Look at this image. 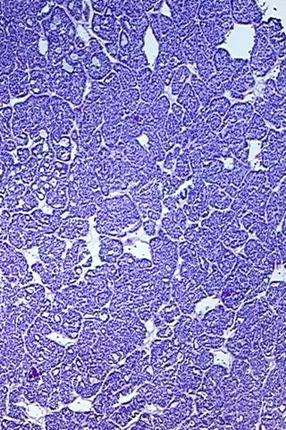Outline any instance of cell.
<instances>
[{
	"label": "cell",
	"mask_w": 286,
	"mask_h": 430,
	"mask_svg": "<svg viewBox=\"0 0 286 430\" xmlns=\"http://www.w3.org/2000/svg\"><path fill=\"white\" fill-rule=\"evenodd\" d=\"M266 10L253 0H232L231 1V17L238 24H252L257 27L262 22Z\"/></svg>",
	"instance_id": "cell-1"
},
{
	"label": "cell",
	"mask_w": 286,
	"mask_h": 430,
	"mask_svg": "<svg viewBox=\"0 0 286 430\" xmlns=\"http://www.w3.org/2000/svg\"><path fill=\"white\" fill-rule=\"evenodd\" d=\"M278 60L275 50H273L271 45L268 44L264 50L250 51L249 66L253 77L262 78L273 69Z\"/></svg>",
	"instance_id": "cell-2"
},
{
	"label": "cell",
	"mask_w": 286,
	"mask_h": 430,
	"mask_svg": "<svg viewBox=\"0 0 286 430\" xmlns=\"http://www.w3.org/2000/svg\"><path fill=\"white\" fill-rule=\"evenodd\" d=\"M232 89L230 92L246 94L256 86V81L250 72L249 64L239 68L231 78Z\"/></svg>",
	"instance_id": "cell-3"
},
{
	"label": "cell",
	"mask_w": 286,
	"mask_h": 430,
	"mask_svg": "<svg viewBox=\"0 0 286 430\" xmlns=\"http://www.w3.org/2000/svg\"><path fill=\"white\" fill-rule=\"evenodd\" d=\"M253 114V105L250 103V101H239L231 106V108L226 113L222 125L233 126L240 122H248L251 118Z\"/></svg>",
	"instance_id": "cell-4"
},
{
	"label": "cell",
	"mask_w": 286,
	"mask_h": 430,
	"mask_svg": "<svg viewBox=\"0 0 286 430\" xmlns=\"http://www.w3.org/2000/svg\"><path fill=\"white\" fill-rule=\"evenodd\" d=\"M176 100L177 104L182 106V109H184V111L191 117L193 120L199 115L200 103L190 83H186L184 84L182 91L178 94Z\"/></svg>",
	"instance_id": "cell-5"
},
{
	"label": "cell",
	"mask_w": 286,
	"mask_h": 430,
	"mask_svg": "<svg viewBox=\"0 0 286 430\" xmlns=\"http://www.w3.org/2000/svg\"><path fill=\"white\" fill-rule=\"evenodd\" d=\"M149 20L152 33L159 43L176 28L170 17L160 13L151 14L149 17Z\"/></svg>",
	"instance_id": "cell-6"
},
{
	"label": "cell",
	"mask_w": 286,
	"mask_h": 430,
	"mask_svg": "<svg viewBox=\"0 0 286 430\" xmlns=\"http://www.w3.org/2000/svg\"><path fill=\"white\" fill-rule=\"evenodd\" d=\"M140 91L141 99L143 102L152 104L165 92V85L161 82L156 73H153L149 83L144 85Z\"/></svg>",
	"instance_id": "cell-7"
},
{
	"label": "cell",
	"mask_w": 286,
	"mask_h": 430,
	"mask_svg": "<svg viewBox=\"0 0 286 430\" xmlns=\"http://www.w3.org/2000/svg\"><path fill=\"white\" fill-rule=\"evenodd\" d=\"M198 26H199V29L203 34L205 39H207L212 46L216 48L219 45L226 43V34L221 30L220 28L217 27L214 24L213 20L199 22Z\"/></svg>",
	"instance_id": "cell-8"
},
{
	"label": "cell",
	"mask_w": 286,
	"mask_h": 430,
	"mask_svg": "<svg viewBox=\"0 0 286 430\" xmlns=\"http://www.w3.org/2000/svg\"><path fill=\"white\" fill-rule=\"evenodd\" d=\"M230 108L231 101L225 96H222L212 99L207 108L200 109L199 114L203 117L204 119H206L210 114L213 113L219 115L221 117H225Z\"/></svg>",
	"instance_id": "cell-9"
},
{
	"label": "cell",
	"mask_w": 286,
	"mask_h": 430,
	"mask_svg": "<svg viewBox=\"0 0 286 430\" xmlns=\"http://www.w3.org/2000/svg\"><path fill=\"white\" fill-rule=\"evenodd\" d=\"M190 78H191L190 84L192 85L194 94L197 96L199 103L201 104L202 107L201 109L207 108L210 101L214 99L213 94H211L209 89L207 88L206 83H204L203 81H201L196 74H192Z\"/></svg>",
	"instance_id": "cell-10"
},
{
	"label": "cell",
	"mask_w": 286,
	"mask_h": 430,
	"mask_svg": "<svg viewBox=\"0 0 286 430\" xmlns=\"http://www.w3.org/2000/svg\"><path fill=\"white\" fill-rule=\"evenodd\" d=\"M119 99L121 100L125 115H130L137 109L139 100L141 99L140 91L136 88L122 91L121 94L119 95Z\"/></svg>",
	"instance_id": "cell-11"
},
{
	"label": "cell",
	"mask_w": 286,
	"mask_h": 430,
	"mask_svg": "<svg viewBox=\"0 0 286 430\" xmlns=\"http://www.w3.org/2000/svg\"><path fill=\"white\" fill-rule=\"evenodd\" d=\"M117 76L121 83L122 91H126L128 89L135 88L137 86L136 79L134 78L130 68L123 65L121 63L113 64L112 68Z\"/></svg>",
	"instance_id": "cell-12"
},
{
	"label": "cell",
	"mask_w": 286,
	"mask_h": 430,
	"mask_svg": "<svg viewBox=\"0 0 286 430\" xmlns=\"http://www.w3.org/2000/svg\"><path fill=\"white\" fill-rule=\"evenodd\" d=\"M267 172V182L271 189L276 188L281 179L286 176V157L282 158L275 165L268 168Z\"/></svg>",
	"instance_id": "cell-13"
},
{
	"label": "cell",
	"mask_w": 286,
	"mask_h": 430,
	"mask_svg": "<svg viewBox=\"0 0 286 430\" xmlns=\"http://www.w3.org/2000/svg\"><path fill=\"white\" fill-rule=\"evenodd\" d=\"M192 73L185 65L177 67L174 70V76L171 83V93L173 95H178L182 87L186 83V80L191 77Z\"/></svg>",
	"instance_id": "cell-14"
},
{
	"label": "cell",
	"mask_w": 286,
	"mask_h": 430,
	"mask_svg": "<svg viewBox=\"0 0 286 430\" xmlns=\"http://www.w3.org/2000/svg\"><path fill=\"white\" fill-rule=\"evenodd\" d=\"M170 109V101L166 95H161L151 104V117L155 123L167 117Z\"/></svg>",
	"instance_id": "cell-15"
},
{
	"label": "cell",
	"mask_w": 286,
	"mask_h": 430,
	"mask_svg": "<svg viewBox=\"0 0 286 430\" xmlns=\"http://www.w3.org/2000/svg\"><path fill=\"white\" fill-rule=\"evenodd\" d=\"M255 29V33L265 36L268 39L278 33L283 32V25L281 20L277 18H269L268 22H261Z\"/></svg>",
	"instance_id": "cell-16"
},
{
	"label": "cell",
	"mask_w": 286,
	"mask_h": 430,
	"mask_svg": "<svg viewBox=\"0 0 286 430\" xmlns=\"http://www.w3.org/2000/svg\"><path fill=\"white\" fill-rule=\"evenodd\" d=\"M253 109L256 111V113H258L259 116L268 122L271 121L273 117L276 114L283 112V111H286V110L276 111L268 100H265L261 96H258L255 99Z\"/></svg>",
	"instance_id": "cell-17"
},
{
	"label": "cell",
	"mask_w": 286,
	"mask_h": 430,
	"mask_svg": "<svg viewBox=\"0 0 286 430\" xmlns=\"http://www.w3.org/2000/svg\"><path fill=\"white\" fill-rule=\"evenodd\" d=\"M250 161L248 163H242L236 159H233V168L231 170L232 183L233 184V187L240 188L244 177L250 170Z\"/></svg>",
	"instance_id": "cell-18"
},
{
	"label": "cell",
	"mask_w": 286,
	"mask_h": 430,
	"mask_svg": "<svg viewBox=\"0 0 286 430\" xmlns=\"http://www.w3.org/2000/svg\"><path fill=\"white\" fill-rule=\"evenodd\" d=\"M231 55L230 53L226 50V49H222L218 48L214 51L213 59H212V63L214 65L215 72L218 73L222 69L228 67L230 66L232 62Z\"/></svg>",
	"instance_id": "cell-19"
},
{
	"label": "cell",
	"mask_w": 286,
	"mask_h": 430,
	"mask_svg": "<svg viewBox=\"0 0 286 430\" xmlns=\"http://www.w3.org/2000/svg\"><path fill=\"white\" fill-rule=\"evenodd\" d=\"M123 12L130 19L140 18L145 14L141 1H125Z\"/></svg>",
	"instance_id": "cell-20"
},
{
	"label": "cell",
	"mask_w": 286,
	"mask_h": 430,
	"mask_svg": "<svg viewBox=\"0 0 286 430\" xmlns=\"http://www.w3.org/2000/svg\"><path fill=\"white\" fill-rule=\"evenodd\" d=\"M182 121L178 120L173 113H169L165 123V131L168 138H176L182 132Z\"/></svg>",
	"instance_id": "cell-21"
},
{
	"label": "cell",
	"mask_w": 286,
	"mask_h": 430,
	"mask_svg": "<svg viewBox=\"0 0 286 430\" xmlns=\"http://www.w3.org/2000/svg\"><path fill=\"white\" fill-rule=\"evenodd\" d=\"M269 44L272 46L273 50H275V54L277 56L278 59H285L286 56V34L284 32L276 34L275 36L268 39Z\"/></svg>",
	"instance_id": "cell-22"
},
{
	"label": "cell",
	"mask_w": 286,
	"mask_h": 430,
	"mask_svg": "<svg viewBox=\"0 0 286 430\" xmlns=\"http://www.w3.org/2000/svg\"><path fill=\"white\" fill-rule=\"evenodd\" d=\"M196 69L198 71V78L203 81L204 83L208 82L210 78L215 75V69L211 60H206L196 65Z\"/></svg>",
	"instance_id": "cell-23"
},
{
	"label": "cell",
	"mask_w": 286,
	"mask_h": 430,
	"mask_svg": "<svg viewBox=\"0 0 286 430\" xmlns=\"http://www.w3.org/2000/svg\"><path fill=\"white\" fill-rule=\"evenodd\" d=\"M66 9L73 17V19L77 22H83L84 19L83 17V2L82 1H67L65 2Z\"/></svg>",
	"instance_id": "cell-24"
},
{
	"label": "cell",
	"mask_w": 286,
	"mask_h": 430,
	"mask_svg": "<svg viewBox=\"0 0 286 430\" xmlns=\"http://www.w3.org/2000/svg\"><path fill=\"white\" fill-rule=\"evenodd\" d=\"M103 83L110 90L113 97L121 94V83L115 72H111L107 77H106Z\"/></svg>",
	"instance_id": "cell-25"
},
{
	"label": "cell",
	"mask_w": 286,
	"mask_h": 430,
	"mask_svg": "<svg viewBox=\"0 0 286 430\" xmlns=\"http://www.w3.org/2000/svg\"><path fill=\"white\" fill-rule=\"evenodd\" d=\"M205 83H206L207 88L209 89V91L211 92V94H213L214 98L222 97L226 93V91H225V89L223 87L220 80L217 78L215 75H214V77L210 78L209 81Z\"/></svg>",
	"instance_id": "cell-26"
},
{
	"label": "cell",
	"mask_w": 286,
	"mask_h": 430,
	"mask_svg": "<svg viewBox=\"0 0 286 430\" xmlns=\"http://www.w3.org/2000/svg\"><path fill=\"white\" fill-rule=\"evenodd\" d=\"M214 24L225 33L226 35L234 29V22L231 16H223L213 20Z\"/></svg>",
	"instance_id": "cell-27"
},
{
	"label": "cell",
	"mask_w": 286,
	"mask_h": 430,
	"mask_svg": "<svg viewBox=\"0 0 286 430\" xmlns=\"http://www.w3.org/2000/svg\"><path fill=\"white\" fill-rule=\"evenodd\" d=\"M152 74H153V72L149 67H145L142 70L133 74L134 78L136 79L138 86H140V88H142L144 85L149 83Z\"/></svg>",
	"instance_id": "cell-28"
},
{
	"label": "cell",
	"mask_w": 286,
	"mask_h": 430,
	"mask_svg": "<svg viewBox=\"0 0 286 430\" xmlns=\"http://www.w3.org/2000/svg\"><path fill=\"white\" fill-rule=\"evenodd\" d=\"M222 124H223L222 117L219 115L215 114V113L210 114L205 119V126L209 127L212 132H218L219 129H220L221 126H222Z\"/></svg>",
	"instance_id": "cell-29"
},
{
	"label": "cell",
	"mask_w": 286,
	"mask_h": 430,
	"mask_svg": "<svg viewBox=\"0 0 286 430\" xmlns=\"http://www.w3.org/2000/svg\"><path fill=\"white\" fill-rule=\"evenodd\" d=\"M181 151H182V148L180 146H177L174 149V151L168 153V155H166L165 161H164V168L165 170L170 171L173 169V167L176 163V160L178 159L179 155H181Z\"/></svg>",
	"instance_id": "cell-30"
},
{
	"label": "cell",
	"mask_w": 286,
	"mask_h": 430,
	"mask_svg": "<svg viewBox=\"0 0 286 430\" xmlns=\"http://www.w3.org/2000/svg\"><path fill=\"white\" fill-rule=\"evenodd\" d=\"M286 72L279 71L275 82V94L286 97Z\"/></svg>",
	"instance_id": "cell-31"
},
{
	"label": "cell",
	"mask_w": 286,
	"mask_h": 430,
	"mask_svg": "<svg viewBox=\"0 0 286 430\" xmlns=\"http://www.w3.org/2000/svg\"><path fill=\"white\" fill-rule=\"evenodd\" d=\"M155 73L158 75V77L160 78L161 82L165 86H170L173 76H174V71H172L168 68H162Z\"/></svg>",
	"instance_id": "cell-32"
},
{
	"label": "cell",
	"mask_w": 286,
	"mask_h": 430,
	"mask_svg": "<svg viewBox=\"0 0 286 430\" xmlns=\"http://www.w3.org/2000/svg\"><path fill=\"white\" fill-rule=\"evenodd\" d=\"M164 204L170 211H176L178 208V205H180V199L177 195L169 196L164 200Z\"/></svg>",
	"instance_id": "cell-33"
},
{
	"label": "cell",
	"mask_w": 286,
	"mask_h": 430,
	"mask_svg": "<svg viewBox=\"0 0 286 430\" xmlns=\"http://www.w3.org/2000/svg\"><path fill=\"white\" fill-rule=\"evenodd\" d=\"M90 4L92 6L94 11L97 12V14L101 15V14L104 13L107 6V1H102V0H100V1H91Z\"/></svg>",
	"instance_id": "cell-34"
},
{
	"label": "cell",
	"mask_w": 286,
	"mask_h": 430,
	"mask_svg": "<svg viewBox=\"0 0 286 430\" xmlns=\"http://www.w3.org/2000/svg\"><path fill=\"white\" fill-rule=\"evenodd\" d=\"M105 48H106V50H107L108 54H109L112 58H114V59H117L118 51H119L118 44H117V43L107 42V43H105Z\"/></svg>",
	"instance_id": "cell-35"
},
{
	"label": "cell",
	"mask_w": 286,
	"mask_h": 430,
	"mask_svg": "<svg viewBox=\"0 0 286 430\" xmlns=\"http://www.w3.org/2000/svg\"><path fill=\"white\" fill-rule=\"evenodd\" d=\"M172 111H173V114L176 116V118L178 120L182 121V116H183V113H184V111H183L182 106H180V105L177 104V103H173L172 104Z\"/></svg>",
	"instance_id": "cell-36"
},
{
	"label": "cell",
	"mask_w": 286,
	"mask_h": 430,
	"mask_svg": "<svg viewBox=\"0 0 286 430\" xmlns=\"http://www.w3.org/2000/svg\"><path fill=\"white\" fill-rule=\"evenodd\" d=\"M17 155H18V160L21 162H24L28 160L29 156H30V152L28 149H19L17 151Z\"/></svg>",
	"instance_id": "cell-37"
},
{
	"label": "cell",
	"mask_w": 286,
	"mask_h": 430,
	"mask_svg": "<svg viewBox=\"0 0 286 430\" xmlns=\"http://www.w3.org/2000/svg\"><path fill=\"white\" fill-rule=\"evenodd\" d=\"M83 17L84 18V21L89 22V17H90V7L89 6L88 2H83Z\"/></svg>",
	"instance_id": "cell-38"
},
{
	"label": "cell",
	"mask_w": 286,
	"mask_h": 430,
	"mask_svg": "<svg viewBox=\"0 0 286 430\" xmlns=\"http://www.w3.org/2000/svg\"><path fill=\"white\" fill-rule=\"evenodd\" d=\"M238 188L233 187V186H229L227 188H225V192L226 195H228V196H230L231 198H235L237 194H238Z\"/></svg>",
	"instance_id": "cell-39"
},
{
	"label": "cell",
	"mask_w": 286,
	"mask_h": 430,
	"mask_svg": "<svg viewBox=\"0 0 286 430\" xmlns=\"http://www.w3.org/2000/svg\"><path fill=\"white\" fill-rule=\"evenodd\" d=\"M156 2H157V0L156 1H143L142 4H143L144 12L146 13V12H149L151 9H153V6L156 4Z\"/></svg>",
	"instance_id": "cell-40"
},
{
	"label": "cell",
	"mask_w": 286,
	"mask_h": 430,
	"mask_svg": "<svg viewBox=\"0 0 286 430\" xmlns=\"http://www.w3.org/2000/svg\"><path fill=\"white\" fill-rule=\"evenodd\" d=\"M230 93V96H231L232 99H238V100H243V99H245L247 96L250 95V93H248L246 94H237V93H233V92H229Z\"/></svg>",
	"instance_id": "cell-41"
},
{
	"label": "cell",
	"mask_w": 286,
	"mask_h": 430,
	"mask_svg": "<svg viewBox=\"0 0 286 430\" xmlns=\"http://www.w3.org/2000/svg\"><path fill=\"white\" fill-rule=\"evenodd\" d=\"M164 3H165L164 1H157L154 6H153V10H154V12H160V10L162 9V6H163V4H164Z\"/></svg>",
	"instance_id": "cell-42"
},
{
	"label": "cell",
	"mask_w": 286,
	"mask_h": 430,
	"mask_svg": "<svg viewBox=\"0 0 286 430\" xmlns=\"http://www.w3.org/2000/svg\"><path fill=\"white\" fill-rule=\"evenodd\" d=\"M187 195L188 189L187 188H184V189H182L181 193L179 194L177 196L179 197L180 200H185V199L187 198Z\"/></svg>",
	"instance_id": "cell-43"
}]
</instances>
